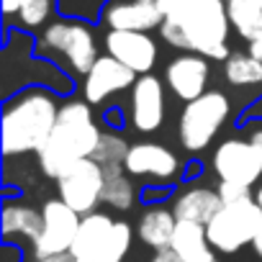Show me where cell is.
<instances>
[{"label":"cell","mask_w":262,"mask_h":262,"mask_svg":"<svg viewBox=\"0 0 262 262\" xmlns=\"http://www.w3.org/2000/svg\"><path fill=\"white\" fill-rule=\"evenodd\" d=\"M229 29L231 21L224 0H188L180 11L165 16L160 36L175 49L226 62Z\"/></svg>","instance_id":"6da1fadb"},{"label":"cell","mask_w":262,"mask_h":262,"mask_svg":"<svg viewBox=\"0 0 262 262\" xmlns=\"http://www.w3.org/2000/svg\"><path fill=\"white\" fill-rule=\"evenodd\" d=\"M100 126L93 121V108L85 98L67 100L59 108L57 126L36 152L39 167L47 178L57 180L80 160H90L100 142Z\"/></svg>","instance_id":"7a4b0ae2"},{"label":"cell","mask_w":262,"mask_h":262,"mask_svg":"<svg viewBox=\"0 0 262 262\" xmlns=\"http://www.w3.org/2000/svg\"><path fill=\"white\" fill-rule=\"evenodd\" d=\"M59 108L54 95L34 88L11 98L0 118V144L6 157L39 152L57 126Z\"/></svg>","instance_id":"3957f363"},{"label":"cell","mask_w":262,"mask_h":262,"mask_svg":"<svg viewBox=\"0 0 262 262\" xmlns=\"http://www.w3.org/2000/svg\"><path fill=\"white\" fill-rule=\"evenodd\" d=\"M131 242L134 231L126 221H116L108 213L93 211L82 216L70 254L75 262H123Z\"/></svg>","instance_id":"277c9868"},{"label":"cell","mask_w":262,"mask_h":262,"mask_svg":"<svg viewBox=\"0 0 262 262\" xmlns=\"http://www.w3.org/2000/svg\"><path fill=\"white\" fill-rule=\"evenodd\" d=\"M231 113V103L221 90H206L201 98L185 103L178 121V139L185 152H203L221 131Z\"/></svg>","instance_id":"5b68a950"},{"label":"cell","mask_w":262,"mask_h":262,"mask_svg":"<svg viewBox=\"0 0 262 262\" xmlns=\"http://www.w3.org/2000/svg\"><path fill=\"white\" fill-rule=\"evenodd\" d=\"M259 221H262V208L254 198L221 203V208L206 224V234H208V242L216 252L234 254L242 247L254 242Z\"/></svg>","instance_id":"8992f818"},{"label":"cell","mask_w":262,"mask_h":262,"mask_svg":"<svg viewBox=\"0 0 262 262\" xmlns=\"http://www.w3.org/2000/svg\"><path fill=\"white\" fill-rule=\"evenodd\" d=\"M41 49L62 59L75 75H88L98 62V41L88 24L82 21H54L41 34Z\"/></svg>","instance_id":"52a82bcc"},{"label":"cell","mask_w":262,"mask_h":262,"mask_svg":"<svg viewBox=\"0 0 262 262\" xmlns=\"http://www.w3.org/2000/svg\"><path fill=\"white\" fill-rule=\"evenodd\" d=\"M103 178H105V170L93 157L80 160L75 167H70L64 175L54 180L57 195L80 216H88L98 208V203H103Z\"/></svg>","instance_id":"ba28073f"},{"label":"cell","mask_w":262,"mask_h":262,"mask_svg":"<svg viewBox=\"0 0 262 262\" xmlns=\"http://www.w3.org/2000/svg\"><path fill=\"white\" fill-rule=\"evenodd\" d=\"M41 219H44L41 231L31 242L34 257H49V254L70 252L72 249V242L77 236V229H80L82 216L75 208H70L64 201L54 198V201H47L41 206Z\"/></svg>","instance_id":"9c48e42d"},{"label":"cell","mask_w":262,"mask_h":262,"mask_svg":"<svg viewBox=\"0 0 262 262\" xmlns=\"http://www.w3.org/2000/svg\"><path fill=\"white\" fill-rule=\"evenodd\" d=\"M213 172L219 180L252 188L262 178V155L249 139H224L213 152Z\"/></svg>","instance_id":"30bf717a"},{"label":"cell","mask_w":262,"mask_h":262,"mask_svg":"<svg viewBox=\"0 0 262 262\" xmlns=\"http://www.w3.org/2000/svg\"><path fill=\"white\" fill-rule=\"evenodd\" d=\"M131 126L142 134H152L165 121V85L155 75H142L131 88L128 105Z\"/></svg>","instance_id":"8fae6325"},{"label":"cell","mask_w":262,"mask_h":262,"mask_svg":"<svg viewBox=\"0 0 262 262\" xmlns=\"http://www.w3.org/2000/svg\"><path fill=\"white\" fill-rule=\"evenodd\" d=\"M123 170L131 178H155L157 183H170L180 172L178 155L157 142H137L131 144Z\"/></svg>","instance_id":"7c38bea8"},{"label":"cell","mask_w":262,"mask_h":262,"mask_svg":"<svg viewBox=\"0 0 262 262\" xmlns=\"http://www.w3.org/2000/svg\"><path fill=\"white\" fill-rule=\"evenodd\" d=\"M137 80L139 77H137L134 70H128L116 57L105 54V57H98V62L85 75V80H82V98L90 105H98V103H105L111 95H116V93H121L126 88H134Z\"/></svg>","instance_id":"4fadbf2b"},{"label":"cell","mask_w":262,"mask_h":262,"mask_svg":"<svg viewBox=\"0 0 262 262\" xmlns=\"http://www.w3.org/2000/svg\"><path fill=\"white\" fill-rule=\"evenodd\" d=\"M105 52L137 75H149L160 57L157 41L147 31H108Z\"/></svg>","instance_id":"5bb4252c"},{"label":"cell","mask_w":262,"mask_h":262,"mask_svg":"<svg viewBox=\"0 0 262 262\" xmlns=\"http://www.w3.org/2000/svg\"><path fill=\"white\" fill-rule=\"evenodd\" d=\"M208 80H211L208 59L201 57V54H193V52L175 57L165 70V82H167L170 93L175 98H180L183 103L201 98L208 88Z\"/></svg>","instance_id":"9a60e30c"},{"label":"cell","mask_w":262,"mask_h":262,"mask_svg":"<svg viewBox=\"0 0 262 262\" xmlns=\"http://www.w3.org/2000/svg\"><path fill=\"white\" fill-rule=\"evenodd\" d=\"M111 31H152L165 24L160 0H111L105 13Z\"/></svg>","instance_id":"2e32d148"},{"label":"cell","mask_w":262,"mask_h":262,"mask_svg":"<svg viewBox=\"0 0 262 262\" xmlns=\"http://www.w3.org/2000/svg\"><path fill=\"white\" fill-rule=\"evenodd\" d=\"M221 195L219 190L211 188H188L180 195H175L172 213L178 221H195V224H208L213 213L221 208Z\"/></svg>","instance_id":"e0dca14e"},{"label":"cell","mask_w":262,"mask_h":262,"mask_svg":"<svg viewBox=\"0 0 262 262\" xmlns=\"http://www.w3.org/2000/svg\"><path fill=\"white\" fill-rule=\"evenodd\" d=\"M175 229H178V219H175V213L170 208H165V206H149L139 216L137 234H139L142 244H147L155 252H160V249H170L172 247Z\"/></svg>","instance_id":"ac0fdd59"},{"label":"cell","mask_w":262,"mask_h":262,"mask_svg":"<svg viewBox=\"0 0 262 262\" xmlns=\"http://www.w3.org/2000/svg\"><path fill=\"white\" fill-rule=\"evenodd\" d=\"M172 249L185 259V262H211L213 247L208 242L206 226L195 221H178L175 236H172Z\"/></svg>","instance_id":"d6986e66"},{"label":"cell","mask_w":262,"mask_h":262,"mask_svg":"<svg viewBox=\"0 0 262 262\" xmlns=\"http://www.w3.org/2000/svg\"><path fill=\"white\" fill-rule=\"evenodd\" d=\"M229 21L244 41L262 39V0H229Z\"/></svg>","instance_id":"ffe728a7"},{"label":"cell","mask_w":262,"mask_h":262,"mask_svg":"<svg viewBox=\"0 0 262 262\" xmlns=\"http://www.w3.org/2000/svg\"><path fill=\"white\" fill-rule=\"evenodd\" d=\"M41 211L26 206V203H6L3 208V234L6 236H24V239H36L41 231Z\"/></svg>","instance_id":"44dd1931"},{"label":"cell","mask_w":262,"mask_h":262,"mask_svg":"<svg viewBox=\"0 0 262 262\" xmlns=\"http://www.w3.org/2000/svg\"><path fill=\"white\" fill-rule=\"evenodd\" d=\"M137 201V188L123 167H108L103 178V203L116 211H128Z\"/></svg>","instance_id":"7402d4cb"},{"label":"cell","mask_w":262,"mask_h":262,"mask_svg":"<svg viewBox=\"0 0 262 262\" xmlns=\"http://www.w3.org/2000/svg\"><path fill=\"white\" fill-rule=\"evenodd\" d=\"M224 77L234 88H252L262 85V62L249 52H234L224 62Z\"/></svg>","instance_id":"603a6c76"},{"label":"cell","mask_w":262,"mask_h":262,"mask_svg":"<svg viewBox=\"0 0 262 262\" xmlns=\"http://www.w3.org/2000/svg\"><path fill=\"white\" fill-rule=\"evenodd\" d=\"M128 149H131V144L126 142L123 134H118V131H103L100 142L95 147L93 160L103 170H108V167H123V162L128 157Z\"/></svg>","instance_id":"cb8c5ba5"},{"label":"cell","mask_w":262,"mask_h":262,"mask_svg":"<svg viewBox=\"0 0 262 262\" xmlns=\"http://www.w3.org/2000/svg\"><path fill=\"white\" fill-rule=\"evenodd\" d=\"M52 8H54V0H26L21 13H18V18H21L24 26L36 29V26H41L49 18Z\"/></svg>","instance_id":"d4e9b609"},{"label":"cell","mask_w":262,"mask_h":262,"mask_svg":"<svg viewBox=\"0 0 262 262\" xmlns=\"http://www.w3.org/2000/svg\"><path fill=\"white\" fill-rule=\"evenodd\" d=\"M100 6L103 0H59V11H64L67 16H80V18H93Z\"/></svg>","instance_id":"484cf974"},{"label":"cell","mask_w":262,"mask_h":262,"mask_svg":"<svg viewBox=\"0 0 262 262\" xmlns=\"http://www.w3.org/2000/svg\"><path fill=\"white\" fill-rule=\"evenodd\" d=\"M219 195L224 203H234V201H244V198H252V188L247 185H239V183H226V180H219Z\"/></svg>","instance_id":"4316f807"},{"label":"cell","mask_w":262,"mask_h":262,"mask_svg":"<svg viewBox=\"0 0 262 262\" xmlns=\"http://www.w3.org/2000/svg\"><path fill=\"white\" fill-rule=\"evenodd\" d=\"M149 262H185V259L170 247V249H160V252H155V257H152Z\"/></svg>","instance_id":"83f0119b"},{"label":"cell","mask_w":262,"mask_h":262,"mask_svg":"<svg viewBox=\"0 0 262 262\" xmlns=\"http://www.w3.org/2000/svg\"><path fill=\"white\" fill-rule=\"evenodd\" d=\"M185 3H188V0H160V6H162V13H165V16H170V13L180 11Z\"/></svg>","instance_id":"f1b7e54d"},{"label":"cell","mask_w":262,"mask_h":262,"mask_svg":"<svg viewBox=\"0 0 262 262\" xmlns=\"http://www.w3.org/2000/svg\"><path fill=\"white\" fill-rule=\"evenodd\" d=\"M31 262H75V257L70 252H62V254H49V257H34Z\"/></svg>","instance_id":"f546056e"},{"label":"cell","mask_w":262,"mask_h":262,"mask_svg":"<svg viewBox=\"0 0 262 262\" xmlns=\"http://www.w3.org/2000/svg\"><path fill=\"white\" fill-rule=\"evenodd\" d=\"M24 3L26 0H3V13L6 16H16V13H21Z\"/></svg>","instance_id":"4dcf8cb0"},{"label":"cell","mask_w":262,"mask_h":262,"mask_svg":"<svg viewBox=\"0 0 262 262\" xmlns=\"http://www.w3.org/2000/svg\"><path fill=\"white\" fill-rule=\"evenodd\" d=\"M249 142L259 149V155H262V126H254L252 131H249Z\"/></svg>","instance_id":"1f68e13d"},{"label":"cell","mask_w":262,"mask_h":262,"mask_svg":"<svg viewBox=\"0 0 262 262\" xmlns=\"http://www.w3.org/2000/svg\"><path fill=\"white\" fill-rule=\"evenodd\" d=\"M252 247H254L257 257H262V221H259V229H257V234H254V242H252Z\"/></svg>","instance_id":"d6a6232c"},{"label":"cell","mask_w":262,"mask_h":262,"mask_svg":"<svg viewBox=\"0 0 262 262\" xmlns=\"http://www.w3.org/2000/svg\"><path fill=\"white\" fill-rule=\"evenodd\" d=\"M249 54H252V57H257V59L262 62V39H257V41H252V44H249Z\"/></svg>","instance_id":"836d02e7"},{"label":"cell","mask_w":262,"mask_h":262,"mask_svg":"<svg viewBox=\"0 0 262 262\" xmlns=\"http://www.w3.org/2000/svg\"><path fill=\"white\" fill-rule=\"evenodd\" d=\"M254 201H257V203H259V208H262V185L257 188V193H254Z\"/></svg>","instance_id":"e575fe53"},{"label":"cell","mask_w":262,"mask_h":262,"mask_svg":"<svg viewBox=\"0 0 262 262\" xmlns=\"http://www.w3.org/2000/svg\"><path fill=\"white\" fill-rule=\"evenodd\" d=\"M211 262H219V259H211Z\"/></svg>","instance_id":"d590c367"},{"label":"cell","mask_w":262,"mask_h":262,"mask_svg":"<svg viewBox=\"0 0 262 262\" xmlns=\"http://www.w3.org/2000/svg\"><path fill=\"white\" fill-rule=\"evenodd\" d=\"M224 3H229V0H224Z\"/></svg>","instance_id":"8d00e7d4"}]
</instances>
